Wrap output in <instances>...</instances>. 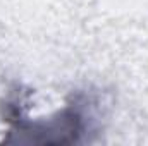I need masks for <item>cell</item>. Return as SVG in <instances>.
<instances>
[{"instance_id":"1","label":"cell","mask_w":148,"mask_h":146,"mask_svg":"<svg viewBox=\"0 0 148 146\" xmlns=\"http://www.w3.org/2000/svg\"><path fill=\"white\" fill-rule=\"evenodd\" d=\"M19 132L26 134L23 141L26 143H53V134H57V143H76L77 136L84 131V117L81 103L76 100L73 105L66 107L55 117L47 120H23L16 122Z\"/></svg>"}]
</instances>
